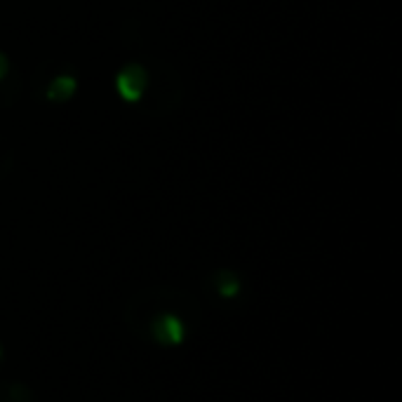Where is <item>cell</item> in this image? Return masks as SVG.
<instances>
[{
  "instance_id": "cell-1",
  "label": "cell",
  "mask_w": 402,
  "mask_h": 402,
  "mask_svg": "<svg viewBox=\"0 0 402 402\" xmlns=\"http://www.w3.org/2000/svg\"><path fill=\"white\" fill-rule=\"evenodd\" d=\"M143 88H146V71L141 66L132 64L128 68H123L118 76V92L123 99L137 101L143 94Z\"/></svg>"
},
{
  "instance_id": "cell-2",
  "label": "cell",
  "mask_w": 402,
  "mask_h": 402,
  "mask_svg": "<svg viewBox=\"0 0 402 402\" xmlns=\"http://www.w3.org/2000/svg\"><path fill=\"white\" fill-rule=\"evenodd\" d=\"M153 330H156L158 341L168 343V346H174V343H179L183 339V325H181V320L174 318V315H163V318L153 325Z\"/></svg>"
},
{
  "instance_id": "cell-3",
  "label": "cell",
  "mask_w": 402,
  "mask_h": 402,
  "mask_svg": "<svg viewBox=\"0 0 402 402\" xmlns=\"http://www.w3.org/2000/svg\"><path fill=\"white\" fill-rule=\"evenodd\" d=\"M76 92V80L71 76H59L50 85V99H68Z\"/></svg>"
},
{
  "instance_id": "cell-4",
  "label": "cell",
  "mask_w": 402,
  "mask_h": 402,
  "mask_svg": "<svg viewBox=\"0 0 402 402\" xmlns=\"http://www.w3.org/2000/svg\"><path fill=\"white\" fill-rule=\"evenodd\" d=\"M219 292H221L223 297L238 294V280H235L231 273H223L221 280H219Z\"/></svg>"
},
{
  "instance_id": "cell-5",
  "label": "cell",
  "mask_w": 402,
  "mask_h": 402,
  "mask_svg": "<svg viewBox=\"0 0 402 402\" xmlns=\"http://www.w3.org/2000/svg\"><path fill=\"white\" fill-rule=\"evenodd\" d=\"M5 73H8V59H5V57L0 54V78H3Z\"/></svg>"
}]
</instances>
